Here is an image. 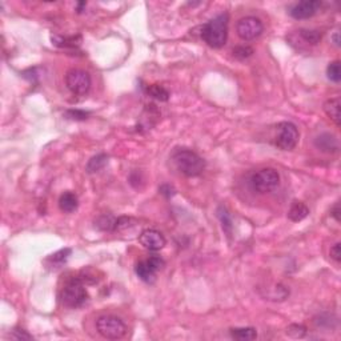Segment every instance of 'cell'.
<instances>
[{"mask_svg": "<svg viewBox=\"0 0 341 341\" xmlns=\"http://www.w3.org/2000/svg\"><path fill=\"white\" fill-rule=\"evenodd\" d=\"M251 185L259 193H269L280 185V175L275 168H263L252 175Z\"/></svg>", "mask_w": 341, "mask_h": 341, "instance_id": "obj_5", "label": "cell"}, {"mask_svg": "<svg viewBox=\"0 0 341 341\" xmlns=\"http://www.w3.org/2000/svg\"><path fill=\"white\" fill-rule=\"evenodd\" d=\"M316 148L323 152H337L339 151V141L331 133H321L315 139Z\"/></svg>", "mask_w": 341, "mask_h": 341, "instance_id": "obj_12", "label": "cell"}, {"mask_svg": "<svg viewBox=\"0 0 341 341\" xmlns=\"http://www.w3.org/2000/svg\"><path fill=\"white\" fill-rule=\"evenodd\" d=\"M147 92H148V95H151L152 98L158 99V100H160V102H167L168 98H170L168 91H167L163 85H159V84L149 85L148 88H147Z\"/></svg>", "mask_w": 341, "mask_h": 341, "instance_id": "obj_19", "label": "cell"}, {"mask_svg": "<svg viewBox=\"0 0 341 341\" xmlns=\"http://www.w3.org/2000/svg\"><path fill=\"white\" fill-rule=\"evenodd\" d=\"M69 255H71V249H69V248H64V249H60V251H57L56 253L51 255V257L48 259V261H51L54 264L60 265L67 261Z\"/></svg>", "mask_w": 341, "mask_h": 341, "instance_id": "obj_23", "label": "cell"}, {"mask_svg": "<svg viewBox=\"0 0 341 341\" xmlns=\"http://www.w3.org/2000/svg\"><path fill=\"white\" fill-rule=\"evenodd\" d=\"M230 336L239 341H252L257 337V332L255 328L247 327V328H232Z\"/></svg>", "mask_w": 341, "mask_h": 341, "instance_id": "obj_16", "label": "cell"}, {"mask_svg": "<svg viewBox=\"0 0 341 341\" xmlns=\"http://www.w3.org/2000/svg\"><path fill=\"white\" fill-rule=\"evenodd\" d=\"M331 215H332L333 218L336 219V222H340V207H339V204H336L335 207H333Z\"/></svg>", "mask_w": 341, "mask_h": 341, "instance_id": "obj_30", "label": "cell"}, {"mask_svg": "<svg viewBox=\"0 0 341 341\" xmlns=\"http://www.w3.org/2000/svg\"><path fill=\"white\" fill-rule=\"evenodd\" d=\"M160 193L166 195L167 197H170L175 193V189L170 187V185H162V187H160Z\"/></svg>", "mask_w": 341, "mask_h": 341, "instance_id": "obj_29", "label": "cell"}, {"mask_svg": "<svg viewBox=\"0 0 341 341\" xmlns=\"http://www.w3.org/2000/svg\"><path fill=\"white\" fill-rule=\"evenodd\" d=\"M332 40L336 47H340V34H339V32H335V34L332 35Z\"/></svg>", "mask_w": 341, "mask_h": 341, "instance_id": "obj_31", "label": "cell"}, {"mask_svg": "<svg viewBox=\"0 0 341 341\" xmlns=\"http://www.w3.org/2000/svg\"><path fill=\"white\" fill-rule=\"evenodd\" d=\"M331 257H332L335 261H337V263H340V260H341V244L340 243H336L332 248H331Z\"/></svg>", "mask_w": 341, "mask_h": 341, "instance_id": "obj_27", "label": "cell"}, {"mask_svg": "<svg viewBox=\"0 0 341 341\" xmlns=\"http://www.w3.org/2000/svg\"><path fill=\"white\" fill-rule=\"evenodd\" d=\"M218 216L220 219V222H222L223 229L226 230L228 236H229L230 232H232V219H230V215L224 207H220L218 209Z\"/></svg>", "mask_w": 341, "mask_h": 341, "instance_id": "obj_22", "label": "cell"}, {"mask_svg": "<svg viewBox=\"0 0 341 341\" xmlns=\"http://www.w3.org/2000/svg\"><path fill=\"white\" fill-rule=\"evenodd\" d=\"M139 241L145 249L148 251H160L166 247L167 240L163 236L162 232H159L158 229H145L143 230L139 236Z\"/></svg>", "mask_w": 341, "mask_h": 341, "instance_id": "obj_10", "label": "cell"}, {"mask_svg": "<svg viewBox=\"0 0 341 341\" xmlns=\"http://www.w3.org/2000/svg\"><path fill=\"white\" fill-rule=\"evenodd\" d=\"M298 32H300V36L305 42L309 43V44H313V46L319 44L321 38H323V34L317 30H300Z\"/></svg>", "mask_w": 341, "mask_h": 341, "instance_id": "obj_21", "label": "cell"}, {"mask_svg": "<svg viewBox=\"0 0 341 341\" xmlns=\"http://www.w3.org/2000/svg\"><path fill=\"white\" fill-rule=\"evenodd\" d=\"M79 207V199L73 192H64L59 199V208L64 213L75 212Z\"/></svg>", "mask_w": 341, "mask_h": 341, "instance_id": "obj_13", "label": "cell"}, {"mask_svg": "<svg viewBox=\"0 0 341 341\" xmlns=\"http://www.w3.org/2000/svg\"><path fill=\"white\" fill-rule=\"evenodd\" d=\"M279 135L276 136L275 144L282 151H292L298 143V129L290 121H282L277 124Z\"/></svg>", "mask_w": 341, "mask_h": 341, "instance_id": "obj_7", "label": "cell"}, {"mask_svg": "<svg viewBox=\"0 0 341 341\" xmlns=\"http://www.w3.org/2000/svg\"><path fill=\"white\" fill-rule=\"evenodd\" d=\"M15 339L17 340H31L32 336L24 331V329H15Z\"/></svg>", "mask_w": 341, "mask_h": 341, "instance_id": "obj_28", "label": "cell"}, {"mask_svg": "<svg viewBox=\"0 0 341 341\" xmlns=\"http://www.w3.org/2000/svg\"><path fill=\"white\" fill-rule=\"evenodd\" d=\"M96 329L104 339L108 340H117L125 336L127 333V327L123 320L114 315L100 316L96 320Z\"/></svg>", "mask_w": 341, "mask_h": 341, "instance_id": "obj_3", "label": "cell"}, {"mask_svg": "<svg viewBox=\"0 0 341 341\" xmlns=\"http://www.w3.org/2000/svg\"><path fill=\"white\" fill-rule=\"evenodd\" d=\"M228 13H220L205 23L201 28V38L209 47L222 48L228 39Z\"/></svg>", "mask_w": 341, "mask_h": 341, "instance_id": "obj_1", "label": "cell"}, {"mask_svg": "<svg viewBox=\"0 0 341 341\" xmlns=\"http://www.w3.org/2000/svg\"><path fill=\"white\" fill-rule=\"evenodd\" d=\"M87 297L88 293L80 277H73L72 280H69L61 292V301L68 308L81 307L85 303Z\"/></svg>", "mask_w": 341, "mask_h": 341, "instance_id": "obj_4", "label": "cell"}, {"mask_svg": "<svg viewBox=\"0 0 341 341\" xmlns=\"http://www.w3.org/2000/svg\"><path fill=\"white\" fill-rule=\"evenodd\" d=\"M305 332H307V328L303 327V325H297V324L290 325V327H288V329H286V333H288L290 337H294V339H300V337H303L304 335H305Z\"/></svg>", "mask_w": 341, "mask_h": 341, "instance_id": "obj_25", "label": "cell"}, {"mask_svg": "<svg viewBox=\"0 0 341 341\" xmlns=\"http://www.w3.org/2000/svg\"><path fill=\"white\" fill-rule=\"evenodd\" d=\"M65 84L73 95L83 96L91 88V76L90 73L84 69L72 68L65 73Z\"/></svg>", "mask_w": 341, "mask_h": 341, "instance_id": "obj_6", "label": "cell"}, {"mask_svg": "<svg viewBox=\"0 0 341 341\" xmlns=\"http://www.w3.org/2000/svg\"><path fill=\"white\" fill-rule=\"evenodd\" d=\"M166 265V261L160 256H151L149 259L139 261L135 267L137 277L145 283H152L156 277V273Z\"/></svg>", "mask_w": 341, "mask_h": 341, "instance_id": "obj_9", "label": "cell"}, {"mask_svg": "<svg viewBox=\"0 0 341 341\" xmlns=\"http://www.w3.org/2000/svg\"><path fill=\"white\" fill-rule=\"evenodd\" d=\"M85 5H87V3H85V1H81V3H79V4H77V12H81V11H83V7H85Z\"/></svg>", "mask_w": 341, "mask_h": 341, "instance_id": "obj_32", "label": "cell"}, {"mask_svg": "<svg viewBox=\"0 0 341 341\" xmlns=\"http://www.w3.org/2000/svg\"><path fill=\"white\" fill-rule=\"evenodd\" d=\"M65 115L68 116L69 119L84 120V119H87V116H88V112H84V111H73V110H71V111L67 112Z\"/></svg>", "mask_w": 341, "mask_h": 341, "instance_id": "obj_26", "label": "cell"}, {"mask_svg": "<svg viewBox=\"0 0 341 341\" xmlns=\"http://www.w3.org/2000/svg\"><path fill=\"white\" fill-rule=\"evenodd\" d=\"M107 163H108V156L106 154L96 155L87 163V172L88 173H95V172L103 170Z\"/></svg>", "mask_w": 341, "mask_h": 341, "instance_id": "obj_17", "label": "cell"}, {"mask_svg": "<svg viewBox=\"0 0 341 341\" xmlns=\"http://www.w3.org/2000/svg\"><path fill=\"white\" fill-rule=\"evenodd\" d=\"M340 98H332L324 103V112L337 127H340Z\"/></svg>", "mask_w": 341, "mask_h": 341, "instance_id": "obj_15", "label": "cell"}, {"mask_svg": "<svg viewBox=\"0 0 341 341\" xmlns=\"http://www.w3.org/2000/svg\"><path fill=\"white\" fill-rule=\"evenodd\" d=\"M320 7H321V1L319 0H304V1L294 4L290 8L289 13L296 20H304V19H309L316 15Z\"/></svg>", "mask_w": 341, "mask_h": 341, "instance_id": "obj_11", "label": "cell"}, {"mask_svg": "<svg viewBox=\"0 0 341 341\" xmlns=\"http://www.w3.org/2000/svg\"><path fill=\"white\" fill-rule=\"evenodd\" d=\"M263 31H264L263 23L259 17L255 16L243 17L236 24V32L239 35V38L245 42L259 38L263 34Z\"/></svg>", "mask_w": 341, "mask_h": 341, "instance_id": "obj_8", "label": "cell"}, {"mask_svg": "<svg viewBox=\"0 0 341 341\" xmlns=\"http://www.w3.org/2000/svg\"><path fill=\"white\" fill-rule=\"evenodd\" d=\"M116 220L111 215H102L95 220V227H98L102 230H114L115 229Z\"/></svg>", "mask_w": 341, "mask_h": 341, "instance_id": "obj_18", "label": "cell"}, {"mask_svg": "<svg viewBox=\"0 0 341 341\" xmlns=\"http://www.w3.org/2000/svg\"><path fill=\"white\" fill-rule=\"evenodd\" d=\"M327 76L333 83H339L341 80V67L339 60L329 63V65L327 67Z\"/></svg>", "mask_w": 341, "mask_h": 341, "instance_id": "obj_20", "label": "cell"}, {"mask_svg": "<svg viewBox=\"0 0 341 341\" xmlns=\"http://www.w3.org/2000/svg\"><path fill=\"white\" fill-rule=\"evenodd\" d=\"M252 54H253V48L248 47V46H240V47H236L233 50V56L240 60L251 57Z\"/></svg>", "mask_w": 341, "mask_h": 341, "instance_id": "obj_24", "label": "cell"}, {"mask_svg": "<svg viewBox=\"0 0 341 341\" xmlns=\"http://www.w3.org/2000/svg\"><path fill=\"white\" fill-rule=\"evenodd\" d=\"M172 162L175 164L176 170L188 177L199 176L205 168L204 160L196 152L187 148L176 149L172 154Z\"/></svg>", "mask_w": 341, "mask_h": 341, "instance_id": "obj_2", "label": "cell"}, {"mask_svg": "<svg viewBox=\"0 0 341 341\" xmlns=\"http://www.w3.org/2000/svg\"><path fill=\"white\" fill-rule=\"evenodd\" d=\"M308 215H309V208L307 207V204H304L303 201L294 200L290 204V208L288 211V219L290 222H301V220L307 218Z\"/></svg>", "mask_w": 341, "mask_h": 341, "instance_id": "obj_14", "label": "cell"}]
</instances>
